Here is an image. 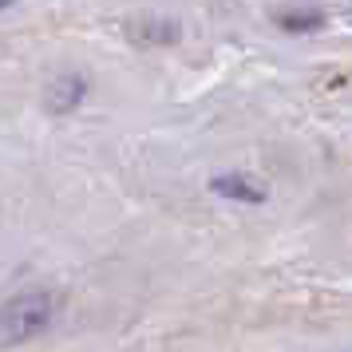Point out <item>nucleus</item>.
I'll list each match as a JSON object with an SVG mask.
<instances>
[{"label":"nucleus","mask_w":352,"mask_h":352,"mask_svg":"<svg viewBox=\"0 0 352 352\" xmlns=\"http://www.w3.org/2000/svg\"><path fill=\"white\" fill-rule=\"evenodd\" d=\"M56 309H60V297L48 289H28V293L8 297L0 305V349H12V344L40 336L52 324Z\"/></svg>","instance_id":"1"},{"label":"nucleus","mask_w":352,"mask_h":352,"mask_svg":"<svg viewBox=\"0 0 352 352\" xmlns=\"http://www.w3.org/2000/svg\"><path fill=\"white\" fill-rule=\"evenodd\" d=\"M210 190L218 194V198H230V202H250V206L265 202V186H257L254 178H245V175L214 178V182H210Z\"/></svg>","instance_id":"3"},{"label":"nucleus","mask_w":352,"mask_h":352,"mask_svg":"<svg viewBox=\"0 0 352 352\" xmlns=\"http://www.w3.org/2000/svg\"><path fill=\"white\" fill-rule=\"evenodd\" d=\"M8 4H12V0H0V8H8Z\"/></svg>","instance_id":"4"},{"label":"nucleus","mask_w":352,"mask_h":352,"mask_svg":"<svg viewBox=\"0 0 352 352\" xmlns=\"http://www.w3.org/2000/svg\"><path fill=\"white\" fill-rule=\"evenodd\" d=\"M83 99H87V76H80V72H64V76H56V80L44 87V107H48L52 115L76 111Z\"/></svg>","instance_id":"2"}]
</instances>
